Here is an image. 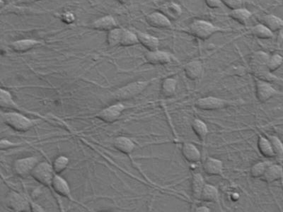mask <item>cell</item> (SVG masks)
<instances>
[{
  "instance_id": "obj_1",
  "label": "cell",
  "mask_w": 283,
  "mask_h": 212,
  "mask_svg": "<svg viewBox=\"0 0 283 212\" xmlns=\"http://www.w3.org/2000/svg\"><path fill=\"white\" fill-rule=\"evenodd\" d=\"M151 80H137L123 86L113 92V99L121 102L138 97L150 86Z\"/></svg>"
},
{
  "instance_id": "obj_2",
  "label": "cell",
  "mask_w": 283,
  "mask_h": 212,
  "mask_svg": "<svg viewBox=\"0 0 283 212\" xmlns=\"http://www.w3.org/2000/svg\"><path fill=\"white\" fill-rule=\"evenodd\" d=\"M1 117V120L4 124L15 131L20 132L30 130L36 122V121L28 118L23 114L13 110L2 112Z\"/></svg>"
},
{
  "instance_id": "obj_3",
  "label": "cell",
  "mask_w": 283,
  "mask_h": 212,
  "mask_svg": "<svg viewBox=\"0 0 283 212\" xmlns=\"http://www.w3.org/2000/svg\"><path fill=\"white\" fill-rule=\"evenodd\" d=\"M190 35L201 40H206L211 38L215 33L225 31L220 27L215 26L210 21L203 19H195L188 26Z\"/></svg>"
},
{
  "instance_id": "obj_4",
  "label": "cell",
  "mask_w": 283,
  "mask_h": 212,
  "mask_svg": "<svg viewBox=\"0 0 283 212\" xmlns=\"http://www.w3.org/2000/svg\"><path fill=\"white\" fill-rule=\"evenodd\" d=\"M55 175L53 166L47 161H40L31 173V176L35 181L51 190H53L52 183Z\"/></svg>"
},
{
  "instance_id": "obj_5",
  "label": "cell",
  "mask_w": 283,
  "mask_h": 212,
  "mask_svg": "<svg viewBox=\"0 0 283 212\" xmlns=\"http://www.w3.org/2000/svg\"><path fill=\"white\" fill-rule=\"evenodd\" d=\"M5 203L6 207L13 212H31L30 200L27 199L23 195L13 190L9 192L6 195Z\"/></svg>"
},
{
  "instance_id": "obj_6",
  "label": "cell",
  "mask_w": 283,
  "mask_h": 212,
  "mask_svg": "<svg viewBox=\"0 0 283 212\" xmlns=\"http://www.w3.org/2000/svg\"><path fill=\"white\" fill-rule=\"evenodd\" d=\"M232 104L230 101L220 97H202L198 99L195 103L197 108L202 110H217L225 108Z\"/></svg>"
},
{
  "instance_id": "obj_7",
  "label": "cell",
  "mask_w": 283,
  "mask_h": 212,
  "mask_svg": "<svg viewBox=\"0 0 283 212\" xmlns=\"http://www.w3.org/2000/svg\"><path fill=\"white\" fill-rule=\"evenodd\" d=\"M39 162V160L35 156H28L16 159L13 162V172L21 178H27L31 176L32 171Z\"/></svg>"
},
{
  "instance_id": "obj_8",
  "label": "cell",
  "mask_w": 283,
  "mask_h": 212,
  "mask_svg": "<svg viewBox=\"0 0 283 212\" xmlns=\"http://www.w3.org/2000/svg\"><path fill=\"white\" fill-rule=\"evenodd\" d=\"M256 97L261 104L270 101L272 98L279 94V92L268 81L255 77Z\"/></svg>"
},
{
  "instance_id": "obj_9",
  "label": "cell",
  "mask_w": 283,
  "mask_h": 212,
  "mask_svg": "<svg viewBox=\"0 0 283 212\" xmlns=\"http://www.w3.org/2000/svg\"><path fill=\"white\" fill-rule=\"evenodd\" d=\"M126 110V106L122 103H117L105 107L97 114V117L106 123H114L119 120Z\"/></svg>"
},
{
  "instance_id": "obj_10",
  "label": "cell",
  "mask_w": 283,
  "mask_h": 212,
  "mask_svg": "<svg viewBox=\"0 0 283 212\" xmlns=\"http://www.w3.org/2000/svg\"><path fill=\"white\" fill-rule=\"evenodd\" d=\"M147 24L158 29H169L172 27L171 20L160 11H153L145 16Z\"/></svg>"
},
{
  "instance_id": "obj_11",
  "label": "cell",
  "mask_w": 283,
  "mask_h": 212,
  "mask_svg": "<svg viewBox=\"0 0 283 212\" xmlns=\"http://www.w3.org/2000/svg\"><path fill=\"white\" fill-rule=\"evenodd\" d=\"M144 60L151 65H168L172 60V55L168 52L158 50L154 51H147L144 53Z\"/></svg>"
},
{
  "instance_id": "obj_12",
  "label": "cell",
  "mask_w": 283,
  "mask_h": 212,
  "mask_svg": "<svg viewBox=\"0 0 283 212\" xmlns=\"http://www.w3.org/2000/svg\"><path fill=\"white\" fill-rule=\"evenodd\" d=\"M52 189L56 194L63 198H67L71 201L77 203V201L74 199L72 195V191L70 185L67 183L66 180L64 179L60 174H55L54 176L53 183H52Z\"/></svg>"
},
{
  "instance_id": "obj_13",
  "label": "cell",
  "mask_w": 283,
  "mask_h": 212,
  "mask_svg": "<svg viewBox=\"0 0 283 212\" xmlns=\"http://www.w3.org/2000/svg\"><path fill=\"white\" fill-rule=\"evenodd\" d=\"M90 28L99 31H109L118 26L116 18L111 15H104L96 18L90 23Z\"/></svg>"
},
{
  "instance_id": "obj_14",
  "label": "cell",
  "mask_w": 283,
  "mask_h": 212,
  "mask_svg": "<svg viewBox=\"0 0 283 212\" xmlns=\"http://www.w3.org/2000/svg\"><path fill=\"white\" fill-rule=\"evenodd\" d=\"M203 170L208 176H223V162L220 159L210 156L204 161Z\"/></svg>"
},
{
  "instance_id": "obj_15",
  "label": "cell",
  "mask_w": 283,
  "mask_h": 212,
  "mask_svg": "<svg viewBox=\"0 0 283 212\" xmlns=\"http://www.w3.org/2000/svg\"><path fill=\"white\" fill-rule=\"evenodd\" d=\"M181 154L187 162L197 164L201 160L202 155L198 148L193 143L184 142L181 146Z\"/></svg>"
},
{
  "instance_id": "obj_16",
  "label": "cell",
  "mask_w": 283,
  "mask_h": 212,
  "mask_svg": "<svg viewBox=\"0 0 283 212\" xmlns=\"http://www.w3.org/2000/svg\"><path fill=\"white\" fill-rule=\"evenodd\" d=\"M41 44L42 42L40 40L33 39V38H23V39L14 40L11 42L9 45L13 51L16 53H22L30 51Z\"/></svg>"
},
{
  "instance_id": "obj_17",
  "label": "cell",
  "mask_w": 283,
  "mask_h": 212,
  "mask_svg": "<svg viewBox=\"0 0 283 212\" xmlns=\"http://www.w3.org/2000/svg\"><path fill=\"white\" fill-rule=\"evenodd\" d=\"M133 31L136 32L138 35L140 44L145 48L147 51H154L159 49L160 44L159 38L149 33H144L138 30L133 29Z\"/></svg>"
},
{
  "instance_id": "obj_18",
  "label": "cell",
  "mask_w": 283,
  "mask_h": 212,
  "mask_svg": "<svg viewBox=\"0 0 283 212\" xmlns=\"http://www.w3.org/2000/svg\"><path fill=\"white\" fill-rule=\"evenodd\" d=\"M183 71L187 79L191 81L197 80L203 73V62L198 60L188 62L183 67Z\"/></svg>"
},
{
  "instance_id": "obj_19",
  "label": "cell",
  "mask_w": 283,
  "mask_h": 212,
  "mask_svg": "<svg viewBox=\"0 0 283 212\" xmlns=\"http://www.w3.org/2000/svg\"><path fill=\"white\" fill-rule=\"evenodd\" d=\"M205 181L204 177L200 173H193L191 177V194L192 198L195 201H199L202 193L205 187Z\"/></svg>"
},
{
  "instance_id": "obj_20",
  "label": "cell",
  "mask_w": 283,
  "mask_h": 212,
  "mask_svg": "<svg viewBox=\"0 0 283 212\" xmlns=\"http://www.w3.org/2000/svg\"><path fill=\"white\" fill-rule=\"evenodd\" d=\"M160 11L167 16L171 21H176L181 17L183 13L181 6L173 1H167L160 6Z\"/></svg>"
},
{
  "instance_id": "obj_21",
  "label": "cell",
  "mask_w": 283,
  "mask_h": 212,
  "mask_svg": "<svg viewBox=\"0 0 283 212\" xmlns=\"http://www.w3.org/2000/svg\"><path fill=\"white\" fill-rule=\"evenodd\" d=\"M283 177V168L282 166L281 165L271 164L261 179L268 184H271V183L282 179Z\"/></svg>"
},
{
  "instance_id": "obj_22",
  "label": "cell",
  "mask_w": 283,
  "mask_h": 212,
  "mask_svg": "<svg viewBox=\"0 0 283 212\" xmlns=\"http://www.w3.org/2000/svg\"><path fill=\"white\" fill-rule=\"evenodd\" d=\"M0 106L2 109H7L13 111H23L19 106L13 100L12 96L9 91L1 88L0 89Z\"/></svg>"
},
{
  "instance_id": "obj_23",
  "label": "cell",
  "mask_w": 283,
  "mask_h": 212,
  "mask_svg": "<svg viewBox=\"0 0 283 212\" xmlns=\"http://www.w3.org/2000/svg\"><path fill=\"white\" fill-rule=\"evenodd\" d=\"M114 146L120 152L125 154H131L136 148L134 141L129 137H116L114 141Z\"/></svg>"
},
{
  "instance_id": "obj_24",
  "label": "cell",
  "mask_w": 283,
  "mask_h": 212,
  "mask_svg": "<svg viewBox=\"0 0 283 212\" xmlns=\"http://www.w3.org/2000/svg\"><path fill=\"white\" fill-rule=\"evenodd\" d=\"M178 82L173 77H166L161 82L160 94L164 99H170L176 94Z\"/></svg>"
},
{
  "instance_id": "obj_25",
  "label": "cell",
  "mask_w": 283,
  "mask_h": 212,
  "mask_svg": "<svg viewBox=\"0 0 283 212\" xmlns=\"http://www.w3.org/2000/svg\"><path fill=\"white\" fill-rule=\"evenodd\" d=\"M257 148L259 153L266 159L276 158L274 149L267 136L259 135L257 140Z\"/></svg>"
},
{
  "instance_id": "obj_26",
  "label": "cell",
  "mask_w": 283,
  "mask_h": 212,
  "mask_svg": "<svg viewBox=\"0 0 283 212\" xmlns=\"http://www.w3.org/2000/svg\"><path fill=\"white\" fill-rule=\"evenodd\" d=\"M261 23L269 28L273 33L281 31L283 28V19L274 14H267L263 16Z\"/></svg>"
},
{
  "instance_id": "obj_27",
  "label": "cell",
  "mask_w": 283,
  "mask_h": 212,
  "mask_svg": "<svg viewBox=\"0 0 283 212\" xmlns=\"http://www.w3.org/2000/svg\"><path fill=\"white\" fill-rule=\"evenodd\" d=\"M252 16V12L249 10L243 7L232 10L229 13V16L231 18L240 23V24L244 25V26L247 24Z\"/></svg>"
},
{
  "instance_id": "obj_28",
  "label": "cell",
  "mask_w": 283,
  "mask_h": 212,
  "mask_svg": "<svg viewBox=\"0 0 283 212\" xmlns=\"http://www.w3.org/2000/svg\"><path fill=\"white\" fill-rule=\"evenodd\" d=\"M219 191L216 187L206 183L204 187L200 200L205 203H219Z\"/></svg>"
},
{
  "instance_id": "obj_29",
  "label": "cell",
  "mask_w": 283,
  "mask_h": 212,
  "mask_svg": "<svg viewBox=\"0 0 283 212\" xmlns=\"http://www.w3.org/2000/svg\"><path fill=\"white\" fill-rule=\"evenodd\" d=\"M192 129L200 141H204L209 134L208 125L199 118L193 119L191 123Z\"/></svg>"
},
{
  "instance_id": "obj_30",
  "label": "cell",
  "mask_w": 283,
  "mask_h": 212,
  "mask_svg": "<svg viewBox=\"0 0 283 212\" xmlns=\"http://www.w3.org/2000/svg\"><path fill=\"white\" fill-rule=\"evenodd\" d=\"M251 32L252 34L258 39L270 40L274 37V33L262 23L253 26Z\"/></svg>"
},
{
  "instance_id": "obj_31",
  "label": "cell",
  "mask_w": 283,
  "mask_h": 212,
  "mask_svg": "<svg viewBox=\"0 0 283 212\" xmlns=\"http://www.w3.org/2000/svg\"><path fill=\"white\" fill-rule=\"evenodd\" d=\"M124 28L116 27L114 29L107 32L106 35V43L111 48H115L121 45V38H122Z\"/></svg>"
},
{
  "instance_id": "obj_32",
  "label": "cell",
  "mask_w": 283,
  "mask_h": 212,
  "mask_svg": "<svg viewBox=\"0 0 283 212\" xmlns=\"http://www.w3.org/2000/svg\"><path fill=\"white\" fill-rule=\"evenodd\" d=\"M140 44L138 35L133 30L124 28L122 38H121V46L131 47Z\"/></svg>"
},
{
  "instance_id": "obj_33",
  "label": "cell",
  "mask_w": 283,
  "mask_h": 212,
  "mask_svg": "<svg viewBox=\"0 0 283 212\" xmlns=\"http://www.w3.org/2000/svg\"><path fill=\"white\" fill-rule=\"evenodd\" d=\"M270 162L268 161H258L253 164L250 168V175L254 178H261L264 176L266 169L269 167Z\"/></svg>"
},
{
  "instance_id": "obj_34",
  "label": "cell",
  "mask_w": 283,
  "mask_h": 212,
  "mask_svg": "<svg viewBox=\"0 0 283 212\" xmlns=\"http://www.w3.org/2000/svg\"><path fill=\"white\" fill-rule=\"evenodd\" d=\"M283 64V57L279 53H274L269 56L266 67L269 72H274L279 70Z\"/></svg>"
},
{
  "instance_id": "obj_35",
  "label": "cell",
  "mask_w": 283,
  "mask_h": 212,
  "mask_svg": "<svg viewBox=\"0 0 283 212\" xmlns=\"http://www.w3.org/2000/svg\"><path fill=\"white\" fill-rule=\"evenodd\" d=\"M70 164V159L67 156L60 155L54 160L52 166L55 174H60L63 172Z\"/></svg>"
},
{
  "instance_id": "obj_36",
  "label": "cell",
  "mask_w": 283,
  "mask_h": 212,
  "mask_svg": "<svg viewBox=\"0 0 283 212\" xmlns=\"http://www.w3.org/2000/svg\"><path fill=\"white\" fill-rule=\"evenodd\" d=\"M276 154V157L282 158L283 156V143L276 135H267Z\"/></svg>"
},
{
  "instance_id": "obj_37",
  "label": "cell",
  "mask_w": 283,
  "mask_h": 212,
  "mask_svg": "<svg viewBox=\"0 0 283 212\" xmlns=\"http://www.w3.org/2000/svg\"><path fill=\"white\" fill-rule=\"evenodd\" d=\"M222 4L225 5L226 7L232 10L242 8L243 5L242 0H222Z\"/></svg>"
},
{
  "instance_id": "obj_38",
  "label": "cell",
  "mask_w": 283,
  "mask_h": 212,
  "mask_svg": "<svg viewBox=\"0 0 283 212\" xmlns=\"http://www.w3.org/2000/svg\"><path fill=\"white\" fill-rule=\"evenodd\" d=\"M61 20L64 23H67V24H70V23H72L75 21V14L71 12V11L64 12L62 13Z\"/></svg>"
},
{
  "instance_id": "obj_39",
  "label": "cell",
  "mask_w": 283,
  "mask_h": 212,
  "mask_svg": "<svg viewBox=\"0 0 283 212\" xmlns=\"http://www.w3.org/2000/svg\"><path fill=\"white\" fill-rule=\"evenodd\" d=\"M205 4L211 9H219L222 6V0H204Z\"/></svg>"
},
{
  "instance_id": "obj_40",
  "label": "cell",
  "mask_w": 283,
  "mask_h": 212,
  "mask_svg": "<svg viewBox=\"0 0 283 212\" xmlns=\"http://www.w3.org/2000/svg\"><path fill=\"white\" fill-rule=\"evenodd\" d=\"M18 145V144H15V143L6 140V139H1V142H0V148H1V150L9 149L11 147H14V146Z\"/></svg>"
},
{
  "instance_id": "obj_41",
  "label": "cell",
  "mask_w": 283,
  "mask_h": 212,
  "mask_svg": "<svg viewBox=\"0 0 283 212\" xmlns=\"http://www.w3.org/2000/svg\"><path fill=\"white\" fill-rule=\"evenodd\" d=\"M30 205H31V210L33 212H45L44 209L42 208L40 205L38 204L33 203V202L30 201Z\"/></svg>"
},
{
  "instance_id": "obj_42",
  "label": "cell",
  "mask_w": 283,
  "mask_h": 212,
  "mask_svg": "<svg viewBox=\"0 0 283 212\" xmlns=\"http://www.w3.org/2000/svg\"><path fill=\"white\" fill-rule=\"evenodd\" d=\"M41 1V0H14L12 3L10 4H31V3L36 2V1Z\"/></svg>"
},
{
  "instance_id": "obj_43",
  "label": "cell",
  "mask_w": 283,
  "mask_h": 212,
  "mask_svg": "<svg viewBox=\"0 0 283 212\" xmlns=\"http://www.w3.org/2000/svg\"><path fill=\"white\" fill-rule=\"evenodd\" d=\"M193 211L195 212H210L211 210L205 205H200V206L196 207L194 208Z\"/></svg>"
},
{
  "instance_id": "obj_44",
  "label": "cell",
  "mask_w": 283,
  "mask_h": 212,
  "mask_svg": "<svg viewBox=\"0 0 283 212\" xmlns=\"http://www.w3.org/2000/svg\"><path fill=\"white\" fill-rule=\"evenodd\" d=\"M117 1L121 3V4H126L130 0H117Z\"/></svg>"
},
{
  "instance_id": "obj_45",
  "label": "cell",
  "mask_w": 283,
  "mask_h": 212,
  "mask_svg": "<svg viewBox=\"0 0 283 212\" xmlns=\"http://www.w3.org/2000/svg\"></svg>"
}]
</instances>
